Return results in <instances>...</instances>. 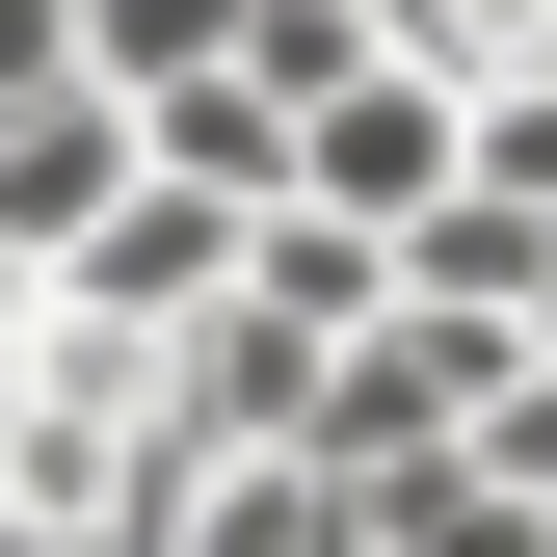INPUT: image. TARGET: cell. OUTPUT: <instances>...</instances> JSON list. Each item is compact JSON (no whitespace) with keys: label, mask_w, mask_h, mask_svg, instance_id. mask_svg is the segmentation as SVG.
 <instances>
[{"label":"cell","mask_w":557,"mask_h":557,"mask_svg":"<svg viewBox=\"0 0 557 557\" xmlns=\"http://www.w3.org/2000/svg\"><path fill=\"white\" fill-rule=\"evenodd\" d=\"M239 239H265L239 186H186V160H133L107 213H81V265H53V319H107V345H186V319L239 293Z\"/></svg>","instance_id":"1"},{"label":"cell","mask_w":557,"mask_h":557,"mask_svg":"<svg viewBox=\"0 0 557 557\" xmlns=\"http://www.w3.org/2000/svg\"><path fill=\"white\" fill-rule=\"evenodd\" d=\"M239 27H265V0H81V53H107V81H133V107H160V81H213V53H239Z\"/></svg>","instance_id":"5"},{"label":"cell","mask_w":557,"mask_h":557,"mask_svg":"<svg viewBox=\"0 0 557 557\" xmlns=\"http://www.w3.org/2000/svg\"><path fill=\"white\" fill-rule=\"evenodd\" d=\"M133 133H160L186 186H239V213H293V81H265V53H213V81H160Z\"/></svg>","instance_id":"4"},{"label":"cell","mask_w":557,"mask_h":557,"mask_svg":"<svg viewBox=\"0 0 557 557\" xmlns=\"http://www.w3.org/2000/svg\"><path fill=\"white\" fill-rule=\"evenodd\" d=\"M478 213H557V53H531V81H478Z\"/></svg>","instance_id":"6"},{"label":"cell","mask_w":557,"mask_h":557,"mask_svg":"<svg viewBox=\"0 0 557 557\" xmlns=\"http://www.w3.org/2000/svg\"><path fill=\"white\" fill-rule=\"evenodd\" d=\"M451 186H478V107H451V81H398V53L293 107V213H345V239H425Z\"/></svg>","instance_id":"2"},{"label":"cell","mask_w":557,"mask_h":557,"mask_svg":"<svg viewBox=\"0 0 557 557\" xmlns=\"http://www.w3.org/2000/svg\"><path fill=\"white\" fill-rule=\"evenodd\" d=\"M478 451H505L531 505H557V372H505V398H478Z\"/></svg>","instance_id":"7"},{"label":"cell","mask_w":557,"mask_h":557,"mask_svg":"<svg viewBox=\"0 0 557 557\" xmlns=\"http://www.w3.org/2000/svg\"><path fill=\"white\" fill-rule=\"evenodd\" d=\"M160 160L133 133V81H53V107H0V265H81V213Z\"/></svg>","instance_id":"3"}]
</instances>
